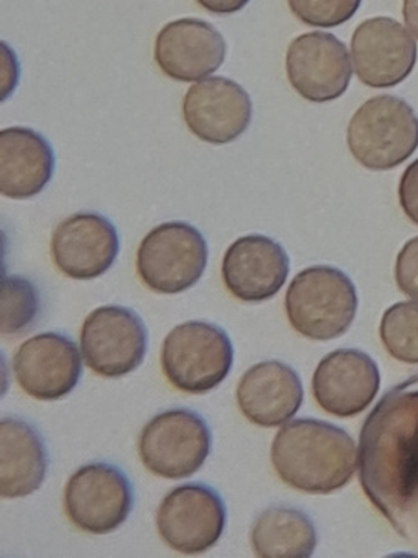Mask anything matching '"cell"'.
<instances>
[{
  "label": "cell",
  "mask_w": 418,
  "mask_h": 558,
  "mask_svg": "<svg viewBox=\"0 0 418 558\" xmlns=\"http://www.w3.org/2000/svg\"><path fill=\"white\" fill-rule=\"evenodd\" d=\"M159 535L173 550L205 554L213 548L226 526V505L217 489L186 483L162 498L156 513Z\"/></svg>",
  "instance_id": "cell-9"
},
{
  "label": "cell",
  "mask_w": 418,
  "mask_h": 558,
  "mask_svg": "<svg viewBox=\"0 0 418 558\" xmlns=\"http://www.w3.org/2000/svg\"><path fill=\"white\" fill-rule=\"evenodd\" d=\"M351 48L358 80L373 89L398 86L417 64V43L401 22L392 17L361 22L352 36Z\"/></svg>",
  "instance_id": "cell-12"
},
{
  "label": "cell",
  "mask_w": 418,
  "mask_h": 558,
  "mask_svg": "<svg viewBox=\"0 0 418 558\" xmlns=\"http://www.w3.org/2000/svg\"><path fill=\"white\" fill-rule=\"evenodd\" d=\"M395 280L405 295L418 301V236L408 240L398 252Z\"/></svg>",
  "instance_id": "cell-26"
},
{
  "label": "cell",
  "mask_w": 418,
  "mask_h": 558,
  "mask_svg": "<svg viewBox=\"0 0 418 558\" xmlns=\"http://www.w3.org/2000/svg\"><path fill=\"white\" fill-rule=\"evenodd\" d=\"M208 265V242L186 221L155 227L137 248L139 279L156 294L176 295L199 282Z\"/></svg>",
  "instance_id": "cell-6"
},
{
  "label": "cell",
  "mask_w": 418,
  "mask_h": 558,
  "mask_svg": "<svg viewBox=\"0 0 418 558\" xmlns=\"http://www.w3.org/2000/svg\"><path fill=\"white\" fill-rule=\"evenodd\" d=\"M352 156L373 171L393 170L418 148V117L398 96L380 95L365 101L346 128Z\"/></svg>",
  "instance_id": "cell-4"
},
{
  "label": "cell",
  "mask_w": 418,
  "mask_h": 558,
  "mask_svg": "<svg viewBox=\"0 0 418 558\" xmlns=\"http://www.w3.org/2000/svg\"><path fill=\"white\" fill-rule=\"evenodd\" d=\"M380 339L395 360L418 364V301L392 305L383 314Z\"/></svg>",
  "instance_id": "cell-23"
},
{
  "label": "cell",
  "mask_w": 418,
  "mask_h": 558,
  "mask_svg": "<svg viewBox=\"0 0 418 558\" xmlns=\"http://www.w3.org/2000/svg\"><path fill=\"white\" fill-rule=\"evenodd\" d=\"M133 505L130 478L111 463L84 464L65 485V515L77 529L93 535L120 529L131 515Z\"/></svg>",
  "instance_id": "cell-8"
},
{
  "label": "cell",
  "mask_w": 418,
  "mask_h": 558,
  "mask_svg": "<svg viewBox=\"0 0 418 558\" xmlns=\"http://www.w3.org/2000/svg\"><path fill=\"white\" fill-rule=\"evenodd\" d=\"M40 298L36 286L21 276L2 279V336H14L33 326L39 316Z\"/></svg>",
  "instance_id": "cell-24"
},
{
  "label": "cell",
  "mask_w": 418,
  "mask_h": 558,
  "mask_svg": "<svg viewBox=\"0 0 418 558\" xmlns=\"http://www.w3.org/2000/svg\"><path fill=\"white\" fill-rule=\"evenodd\" d=\"M56 155L51 143L30 128L0 131V192L12 199L39 195L52 180Z\"/></svg>",
  "instance_id": "cell-20"
},
{
  "label": "cell",
  "mask_w": 418,
  "mask_h": 558,
  "mask_svg": "<svg viewBox=\"0 0 418 558\" xmlns=\"http://www.w3.org/2000/svg\"><path fill=\"white\" fill-rule=\"evenodd\" d=\"M364 0H288L290 11L310 27H339L351 21Z\"/></svg>",
  "instance_id": "cell-25"
},
{
  "label": "cell",
  "mask_w": 418,
  "mask_h": 558,
  "mask_svg": "<svg viewBox=\"0 0 418 558\" xmlns=\"http://www.w3.org/2000/svg\"><path fill=\"white\" fill-rule=\"evenodd\" d=\"M14 373L26 395L39 401H58L76 388L83 360L76 342L62 333H37L15 352Z\"/></svg>",
  "instance_id": "cell-18"
},
{
  "label": "cell",
  "mask_w": 418,
  "mask_h": 558,
  "mask_svg": "<svg viewBox=\"0 0 418 558\" xmlns=\"http://www.w3.org/2000/svg\"><path fill=\"white\" fill-rule=\"evenodd\" d=\"M205 11L214 15H231L243 11L249 4V0H196Z\"/></svg>",
  "instance_id": "cell-28"
},
{
  "label": "cell",
  "mask_w": 418,
  "mask_h": 558,
  "mask_svg": "<svg viewBox=\"0 0 418 558\" xmlns=\"http://www.w3.org/2000/svg\"><path fill=\"white\" fill-rule=\"evenodd\" d=\"M317 544L314 520L296 508H268L253 523V550L261 558H308Z\"/></svg>",
  "instance_id": "cell-22"
},
{
  "label": "cell",
  "mask_w": 418,
  "mask_h": 558,
  "mask_svg": "<svg viewBox=\"0 0 418 558\" xmlns=\"http://www.w3.org/2000/svg\"><path fill=\"white\" fill-rule=\"evenodd\" d=\"M293 329L311 341H332L357 317V287L343 270L314 265L296 274L285 298Z\"/></svg>",
  "instance_id": "cell-3"
},
{
  "label": "cell",
  "mask_w": 418,
  "mask_h": 558,
  "mask_svg": "<svg viewBox=\"0 0 418 558\" xmlns=\"http://www.w3.org/2000/svg\"><path fill=\"white\" fill-rule=\"evenodd\" d=\"M2 436V476L0 495L5 500L29 497L48 473V448L33 424L19 417H4Z\"/></svg>",
  "instance_id": "cell-21"
},
{
  "label": "cell",
  "mask_w": 418,
  "mask_h": 558,
  "mask_svg": "<svg viewBox=\"0 0 418 558\" xmlns=\"http://www.w3.org/2000/svg\"><path fill=\"white\" fill-rule=\"evenodd\" d=\"M398 199L408 220L418 226V160L408 165L398 183Z\"/></svg>",
  "instance_id": "cell-27"
},
{
  "label": "cell",
  "mask_w": 418,
  "mask_h": 558,
  "mask_svg": "<svg viewBox=\"0 0 418 558\" xmlns=\"http://www.w3.org/2000/svg\"><path fill=\"white\" fill-rule=\"evenodd\" d=\"M298 373L280 361L249 367L236 388V401L246 420L263 428H276L292 420L304 404Z\"/></svg>",
  "instance_id": "cell-19"
},
{
  "label": "cell",
  "mask_w": 418,
  "mask_h": 558,
  "mask_svg": "<svg viewBox=\"0 0 418 558\" xmlns=\"http://www.w3.org/2000/svg\"><path fill=\"white\" fill-rule=\"evenodd\" d=\"M211 445V429L196 411L171 408L146 423L139 436V457L156 476L183 480L201 470Z\"/></svg>",
  "instance_id": "cell-7"
},
{
  "label": "cell",
  "mask_w": 418,
  "mask_h": 558,
  "mask_svg": "<svg viewBox=\"0 0 418 558\" xmlns=\"http://www.w3.org/2000/svg\"><path fill=\"white\" fill-rule=\"evenodd\" d=\"M402 15L407 29L414 34L415 39H418V0H404Z\"/></svg>",
  "instance_id": "cell-29"
},
{
  "label": "cell",
  "mask_w": 418,
  "mask_h": 558,
  "mask_svg": "<svg viewBox=\"0 0 418 558\" xmlns=\"http://www.w3.org/2000/svg\"><path fill=\"white\" fill-rule=\"evenodd\" d=\"M351 54L330 33H307L292 40L286 51V76L293 89L310 102L342 98L351 86Z\"/></svg>",
  "instance_id": "cell-11"
},
{
  "label": "cell",
  "mask_w": 418,
  "mask_h": 558,
  "mask_svg": "<svg viewBox=\"0 0 418 558\" xmlns=\"http://www.w3.org/2000/svg\"><path fill=\"white\" fill-rule=\"evenodd\" d=\"M84 363L102 377H123L142 366L148 329L136 312L104 305L90 312L81 329Z\"/></svg>",
  "instance_id": "cell-10"
},
{
  "label": "cell",
  "mask_w": 418,
  "mask_h": 558,
  "mask_svg": "<svg viewBox=\"0 0 418 558\" xmlns=\"http://www.w3.org/2000/svg\"><path fill=\"white\" fill-rule=\"evenodd\" d=\"M288 274L290 257L285 248L260 233L239 236L231 243L221 265L228 292L248 304L273 299L285 286Z\"/></svg>",
  "instance_id": "cell-16"
},
{
  "label": "cell",
  "mask_w": 418,
  "mask_h": 558,
  "mask_svg": "<svg viewBox=\"0 0 418 558\" xmlns=\"http://www.w3.org/2000/svg\"><path fill=\"white\" fill-rule=\"evenodd\" d=\"M51 255L56 267L69 279H98L120 255V235L114 223L102 215L74 214L56 227Z\"/></svg>",
  "instance_id": "cell-14"
},
{
  "label": "cell",
  "mask_w": 418,
  "mask_h": 558,
  "mask_svg": "<svg viewBox=\"0 0 418 558\" xmlns=\"http://www.w3.org/2000/svg\"><path fill=\"white\" fill-rule=\"evenodd\" d=\"M183 118L196 138L209 145H228L245 135L251 124V98L230 77H205L184 96Z\"/></svg>",
  "instance_id": "cell-13"
},
{
  "label": "cell",
  "mask_w": 418,
  "mask_h": 558,
  "mask_svg": "<svg viewBox=\"0 0 418 558\" xmlns=\"http://www.w3.org/2000/svg\"><path fill=\"white\" fill-rule=\"evenodd\" d=\"M271 463L278 476L305 494L329 495L357 472V445L329 421L295 420L274 436Z\"/></svg>",
  "instance_id": "cell-2"
},
{
  "label": "cell",
  "mask_w": 418,
  "mask_h": 558,
  "mask_svg": "<svg viewBox=\"0 0 418 558\" xmlns=\"http://www.w3.org/2000/svg\"><path fill=\"white\" fill-rule=\"evenodd\" d=\"M233 344L221 327L201 320L174 327L161 348V367L168 381L188 395L213 391L233 367Z\"/></svg>",
  "instance_id": "cell-5"
},
{
  "label": "cell",
  "mask_w": 418,
  "mask_h": 558,
  "mask_svg": "<svg viewBox=\"0 0 418 558\" xmlns=\"http://www.w3.org/2000/svg\"><path fill=\"white\" fill-rule=\"evenodd\" d=\"M379 389V366L358 349H339L324 355L311 381L318 407L336 417L364 413L373 403Z\"/></svg>",
  "instance_id": "cell-17"
},
{
  "label": "cell",
  "mask_w": 418,
  "mask_h": 558,
  "mask_svg": "<svg viewBox=\"0 0 418 558\" xmlns=\"http://www.w3.org/2000/svg\"><path fill=\"white\" fill-rule=\"evenodd\" d=\"M224 59L223 34L202 19H177L162 27L156 37V64L164 76L180 83L211 76L220 70Z\"/></svg>",
  "instance_id": "cell-15"
},
{
  "label": "cell",
  "mask_w": 418,
  "mask_h": 558,
  "mask_svg": "<svg viewBox=\"0 0 418 558\" xmlns=\"http://www.w3.org/2000/svg\"><path fill=\"white\" fill-rule=\"evenodd\" d=\"M360 483L368 500L397 529L418 497V389H392L365 421Z\"/></svg>",
  "instance_id": "cell-1"
}]
</instances>
